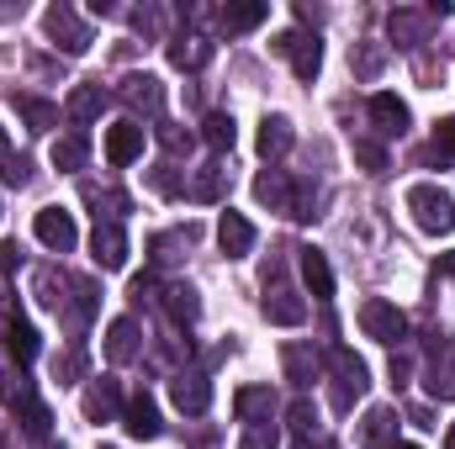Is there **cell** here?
I'll list each match as a JSON object with an SVG mask.
<instances>
[{
	"label": "cell",
	"mask_w": 455,
	"mask_h": 449,
	"mask_svg": "<svg viewBox=\"0 0 455 449\" xmlns=\"http://www.w3.org/2000/svg\"><path fill=\"white\" fill-rule=\"evenodd\" d=\"M238 449H281V434H275V423H254V429H243Z\"/></svg>",
	"instance_id": "d590c367"
},
{
	"label": "cell",
	"mask_w": 455,
	"mask_h": 449,
	"mask_svg": "<svg viewBox=\"0 0 455 449\" xmlns=\"http://www.w3.org/2000/svg\"><path fill=\"white\" fill-rule=\"evenodd\" d=\"M360 328H365V338H376V343H397V338L408 334V318L397 312V302L371 296V302L360 307Z\"/></svg>",
	"instance_id": "ba28073f"
},
{
	"label": "cell",
	"mask_w": 455,
	"mask_h": 449,
	"mask_svg": "<svg viewBox=\"0 0 455 449\" xmlns=\"http://www.w3.org/2000/svg\"><path fill=\"white\" fill-rule=\"evenodd\" d=\"M191 196H196V201H223L228 196V169L223 164H202L196 180H191Z\"/></svg>",
	"instance_id": "f546056e"
},
{
	"label": "cell",
	"mask_w": 455,
	"mask_h": 449,
	"mask_svg": "<svg viewBox=\"0 0 455 449\" xmlns=\"http://www.w3.org/2000/svg\"><path fill=\"white\" fill-rule=\"evenodd\" d=\"M445 449H455V423H451V429H445Z\"/></svg>",
	"instance_id": "681fc988"
},
{
	"label": "cell",
	"mask_w": 455,
	"mask_h": 449,
	"mask_svg": "<svg viewBox=\"0 0 455 449\" xmlns=\"http://www.w3.org/2000/svg\"><path fill=\"white\" fill-rule=\"evenodd\" d=\"M5 349H11V359H16V370H27L37 354H43V338H37V328L27 323V318H5Z\"/></svg>",
	"instance_id": "7c38bea8"
},
{
	"label": "cell",
	"mask_w": 455,
	"mask_h": 449,
	"mask_svg": "<svg viewBox=\"0 0 455 449\" xmlns=\"http://www.w3.org/2000/svg\"><path fill=\"white\" fill-rule=\"evenodd\" d=\"M397 445V413L392 407H371L360 418V449H392Z\"/></svg>",
	"instance_id": "ac0fdd59"
},
{
	"label": "cell",
	"mask_w": 455,
	"mask_h": 449,
	"mask_svg": "<svg viewBox=\"0 0 455 449\" xmlns=\"http://www.w3.org/2000/svg\"><path fill=\"white\" fill-rule=\"evenodd\" d=\"M101 449H112V445H101Z\"/></svg>",
	"instance_id": "f5cc1de1"
},
{
	"label": "cell",
	"mask_w": 455,
	"mask_h": 449,
	"mask_svg": "<svg viewBox=\"0 0 455 449\" xmlns=\"http://www.w3.org/2000/svg\"><path fill=\"white\" fill-rule=\"evenodd\" d=\"M170 402L186 413V418H202L212 407V381L202 370H175L170 375Z\"/></svg>",
	"instance_id": "52a82bcc"
},
{
	"label": "cell",
	"mask_w": 455,
	"mask_h": 449,
	"mask_svg": "<svg viewBox=\"0 0 455 449\" xmlns=\"http://www.w3.org/2000/svg\"><path fill=\"white\" fill-rule=\"evenodd\" d=\"M91 259L101 270H122L127 264V232H122V223H96V232H91Z\"/></svg>",
	"instance_id": "9c48e42d"
},
{
	"label": "cell",
	"mask_w": 455,
	"mask_h": 449,
	"mask_svg": "<svg viewBox=\"0 0 455 449\" xmlns=\"http://www.w3.org/2000/svg\"><path fill=\"white\" fill-rule=\"evenodd\" d=\"M270 48H275L281 59H291L297 80H318V69H323V43H318V32H281Z\"/></svg>",
	"instance_id": "277c9868"
},
{
	"label": "cell",
	"mask_w": 455,
	"mask_h": 449,
	"mask_svg": "<svg viewBox=\"0 0 455 449\" xmlns=\"http://www.w3.org/2000/svg\"><path fill=\"white\" fill-rule=\"evenodd\" d=\"M32 232H37V243H43V248H53V254H69V248L80 243L75 212H64V207H43V212L32 217Z\"/></svg>",
	"instance_id": "8992f818"
},
{
	"label": "cell",
	"mask_w": 455,
	"mask_h": 449,
	"mask_svg": "<svg viewBox=\"0 0 455 449\" xmlns=\"http://www.w3.org/2000/svg\"><path fill=\"white\" fill-rule=\"evenodd\" d=\"M164 53H170V64H175V69H202V64L212 59V43H207L202 32H180V37H170V48H164Z\"/></svg>",
	"instance_id": "44dd1931"
},
{
	"label": "cell",
	"mask_w": 455,
	"mask_h": 449,
	"mask_svg": "<svg viewBox=\"0 0 455 449\" xmlns=\"http://www.w3.org/2000/svg\"><path fill=\"white\" fill-rule=\"evenodd\" d=\"M281 359H286V381H297V386H307V381L318 375V354H313V349H302V343H291Z\"/></svg>",
	"instance_id": "4dcf8cb0"
},
{
	"label": "cell",
	"mask_w": 455,
	"mask_h": 449,
	"mask_svg": "<svg viewBox=\"0 0 455 449\" xmlns=\"http://www.w3.org/2000/svg\"><path fill=\"white\" fill-rule=\"evenodd\" d=\"M329 365H334V375H339V386H334V407L349 413V407H355V397L371 386V370H365V359H360L355 349H344V343L329 349Z\"/></svg>",
	"instance_id": "3957f363"
},
{
	"label": "cell",
	"mask_w": 455,
	"mask_h": 449,
	"mask_svg": "<svg viewBox=\"0 0 455 449\" xmlns=\"http://www.w3.org/2000/svg\"><path fill=\"white\" fill-rule=\"evenodd\" d=\"M302 280H307V291H313V302H334V270H329V259H323V248H302Z\"/></svg>",
	"instance_id": "d6986e66"
},
{
	"label": "cell",
	"mask_w": 455,
	"mask_h": 449,
	"mask_svg": "<svg viewBox=\"0 0 455 449\" xmlns=\"http://www.w3.org/2000/svg\"><path fill=\"white\" fill-rule=\"evenodd\" d=\"M116 96H122L132 112H159V106H164V91H159V80H154V75H122Z\"/></svg>",
	"instance_id": "9a60e30c"
},
{
	"label": "cell",
	"mask_w": 455,
	"mask_h": 449,
	"mask_svg": "<svg viewBox=\"0 0 455 449\" xmlns=\"http://www.w3.org/2000/svg\"><path fill=\"white\" fill-rule=\"evenodd\" d=\"M265 16H270L265 0H238V5H223V11H218V21H223L228 32H254Z\"/></svg>",
	"instance_id": "4316f807"
},
{
	"label": "cell",
	"mask_w": 455,
	"mask_h": 449,
	"mask_svg": "<svg viewBox=\"0 0 455 449\" xmlns=\"http://www.w3.org/2000/svg\"><path fill=\"white\" fill-rule=\"evenodd\" d=\"M164 312H170V323H196L202 318V302H196V291L186 286V280H175V286H164Z\"/></svg>",
	"instance_id": "484cf974"
},
{
	"label": "cell",
	"mask_w": 455,
	"mask_h": 449,
	"mask_svg": "<svg viewBox=\"0 0 455 449\" xmlns=\"http://www.w3.org/2000/svg\"><path fill=\"white\" fill-rule=\"evenodd\" d=\"M435 143H440V154H451V159H455V116H440V127H435Z\"/></svg>",
	"instance_id": "7bdbcfd3"
},
{
	"label": "cell",
	"mask_w": 455,
	"mask_h": 449,
	"mask_svg": "<svg viewBox=\"0 0 455 449\" xmlns=\"http://www.w3.org/2000/svg\"><path fill=\"white\" fill-rule=\"evenodd\" d=\"M11 159V138H5V127H0V164Z\"/></svg>",
	"instance_id": "c3c4849f"
},
{
	"label": "cell",
	"mask_w": 455,
	"mask_h": 449,
	"mask_svg": "<svg viewBox=\"0 0 455 449\" xmlns=\"http://www.w3.org/2000/svg\"><path fill=\"white\" fill-rule=\"evenodd\" d=\"M408 212H413V223L424 227L429 238H445V232L455 227V196L424 180V185L408 191Z\"/></svg>",
	"instance_id": "6da1fadb"
},
{
	"label": "cell",
	"mask_w": 455,
	"mask_h": 449,
	"mask_svg": "<svg viewBox=\"0 0 455 449\" xmlns=\"http://www.w3.org/2000/svg\"><path fill=\"white\" fill-rule=\"evenodd\" d=\"M53 375H80V354H64V359H53Z\"/></svg>",
	"instance_id": "f6af8a7d"
},
{
	"label": "cell",
	"mask_w": 455,
	"mask_h": 449,
	"mask_svg": "<svg viewBox=\"0 0 455 449\" xmlns=\"http://www.w3.org/2000/svg\"><path fill=\"white\" fill-rule=\"evenodd\" d=\"M122 423H127L132 439H159V429H164V423H159V407H154L148 391H138V397L122 407Z\"/></svg>",
	"instance_id": "e0dca14e"
},
{
	"label": "cell",
	"mask_w": 455,
	"mask_h": 449,
	"mask_svg": "<svg viewBox=\"0 0 455 449\" xmlns=\"http://www.w3.org/2000/svg\"><path fill=\"white\" fill-rule=\"evenodd\" d=\"M16 112L32 122V132H48V127L59 122V106H53V101H37V96H16Z\"/></svg>",
	"instance_id": "1f68e13d"
},
{
	"label": "cell",
	"mask_w": 455,
	"mask_h": 449,
	"mask_svg": "<svg viewBox=\"0 0 455 449\" xmlns=\"http://www.w3.org/2000/svg\"><path fill=\"white\" fill-rule=\"evenodd\" d=\"M107 91H101V80H80L75 91H69V101H64V112L75 116V122H96V116L107 112Z\"/></svg>",
	"instance_id": "ffe728a7"
},
{
	"label": "cell",
	"mask_w": 455,
	"mask_h": 449,
	"mask_svg": "<svg viewBox=\"0 0 455 449\" xmlns=\"http://www.w3.org/2000/svg\"><path fill=\"white\" fill-rule=\"evenodd\" d=\"M440 275H445V280H455V248H451V254H440Z\"/></svg>",
	"instance_id": "7dc6e473"
},
{
	"label": "cell",
	"mask_w": 455,
	"mask_h": 449,
	"mask_svg": "<svg viewBox=\"0 0 455 449\" xmlns=\"http://www.w3.org/2000/svg\"><path fill=\"white\" fill-rule=\"evenodd\" d=\"M202 143L212 148V154H228L233 143H238V127H233V116L228 112H212L207 122H202Z\"/></svg>",
	"instance_id": "f1b7e54d"
},
{
	"label": "cell",
	"mask_w": 455,
	"mask_h": 449,
	"mask_svg": "<svg viewBox=\"0 0 455 449\" xmlns=\"http://www.w3.org/2000/svg\"><path fill=\"white\" fill-rule=\"evenodd\" d=\"M159 143H164L170 154H191V132L175 127V122H159Z\"/></svg>",
	"instance_id": "74e56055"
},
{
	"label": "cell",
	"mask_w": 455,
	"mask_h": 449,
	"mask_svg": "<svg viewBox=\"0 0 455 449\" xmlns=\"http://www.w3.org/2000/svg\"><path fill=\"white\" fill-rule=\"evenodd\" d=\"M286 423H291L302 439H313V434H318V402H313V397H297V402L286 407Z\"/></svg>",
	"instance_id": "d6a6232c"
},
{
	"label": "cell",
	"mask_w": 455,
	"mask_h": 449,
	"mask_svg": "<svg viewBox=\"0 0 455 449\" xmlns=\"http://www.w3.org/2000/svg\"><path fill=\"white\" fill-rule=\"evenodd\" d=\"M16 270H21V243L0 238V275H16Z\"/></svg>",
	"instance_id": "b9f144b4"
},
{
	"label": "cell",
	"mask_w": 455,
	"mask_h": 449,
	"mask_svg": "<svg viewBox=\"0 0 455 449\" xmlns=\"http://www.w3.org/2000/svg\"><path fill=\"white\" fill-rule=\"evenodd\" d=\"M355 159H360L371 175H387V148H381V143H371V138H355Z\"/></svg>",
	"instance_id": "e575fe53"
},
{
	"label": "cell",
	"mask_w": 455,
	"mask_h": 449,
	"mask_svg": "<svg viewBox=\"0 0 455 449\" xmlns=\"http://www.w3.org/2000/svg\"><path fill=\"white\" fill-rule=\"evenodd\" d=\"M286 148H291V122L286 116H265L259 122V154L265 159H281Z\"/></svg>",
	"instance_id": "83f0119b"
},
{
	"label": "cell",
	"mask_w": 455,
	"mask_h": 449,
	"mask_svg": "<svg viewBox=\"0 0 455 449\" xmlns=\"http://www.w3.org/2000/svg\"><path fill=\"white\" fill-rule=\"evenodd\" d=\"M132 27H138V32H159V11H148V5L132 11Z\"/></svg>",
	"instance_id": "ee69618b"
},
{
	"label": "cell",
	"mask_w": 455,
	"mask_h": 449,
	"mask_svg": "<svg viewBox=\"0 0 455 449\" xmlns=\"http://www.w3.org/2000/svg\"><path fill=\"white\" fill-rule=\"evenodd\" d=\"M27 180H32V164H27V159H21V154H16V159H5V164H0V185H27Z\"/></svg>",
	"instance_id": "ab89813d"
},
{
	"label": "cell",
	"mask_w": 455,
	"mask_h": 449,
	"mask_svg": "<svg viewBox=\"0 0 455 449\" xmlns=\"http://www.w3.org/2000/svg\"><path fill=\"white\" fill-rule=\"evenodd\" d=\"M265 323H275V328H297V323H307V302L291 296V291H275V296H265Z\"/></svg>",
	"instance_id": "cb8c5ba5"
},
{
	"label": "cell",
	"mask_w": 455,
	"mask_h": 449,
	"mask_svg": "<svg viewBox=\"0 0 455 449\" xmlns=\"http://www.w3.org/2000/svg\"><path fill=\"white\" fill-rule=\"evenodd\" d=\"M233 413H238V423H270L275 418V391L270 386H243L238 397H233Z\"/></svg>",
	"instance_id": "2e32d148"
},
{
	"label": "cell",
	"mask_w": 455,
	"mask_h": 449,
	"mask_svg": "<svg viewBox=\"0 0 455 449\" xmlns=\"http://www.w3.org/2000/svg\"><path fill=\"white\" fill-rule=\"evenodd\" d=\"M371 122H376V132H381V138H403L413 116H408V106H403L392 91H376V96H371Z\"/></svg>",
	"instance_id": "4fadbf2b"
},
{
	"label": "cell",
	"mask_w": 455,
	"mask_h": 449,
	"mask_svg": "<svg viewBox=\"0 0 455 449\" xmlns=\"http://www.w3.org/2000/svg\"><path fill=\"white\" fill-rule=\"evenodd\" d=\"M218 243H223L228 259H243V254L254 248V223L238 217V212H223V223H218Z\"/></svg>",
	"instance_id": "603a6c76"
},
{
	"label": "cell",
	"mask_w": 455,
	"mask_h": 449,
	"mask_svg": "<svg viewBox=\"0 0 455 449\" xmlns=\"http://www.w3.org/2000/svg\"><path fill=\"white\" fill-rule=\"evenodd\" d=\"M43 32H48V43H53V48H64L69 59L91 48V32H85V21H80L69 5H48V11H43Z\"/></svg>",
	"instance_id": "5b68a950"
},
{
	"label": "cell",
	"mask_w": 455,
	"mask_h": 449,
	"mask_svg": "<svg viewBox=\"0 0 455 449\" xmlns=\"http://www.w3.org/2000/svg\"><path fill=\"white\" fill-rule=\"evenodd\" d=\"M132 296H138V302L154 296V275H138V280H132Z\"/></svg>",
	"instance_id": "bcb514c9"
},
{
	"label": "cell",
	"mask_w": 455,
	"mask_h": 449,
	"mask_svg": "<svg viewBox=\"0 0 455 449\" xmlns=\"http://www.w3.org/2000/svg\"><path fill=\"white\" fill-rule=\"evenodd\" d=\"M138 354H143L138 323H132V318H112V323H107V359H112V365H127V359H138Z\"/></svg>",
	"instance_id": "5bb4252c"
},
{
	"label": "cell",
	"mask_w": 455,
	"mask_h": 449,
	"mask_svg": "<svg viewBox=\"0 0 455 449\" xmlns=\"http://www.w3.org/2000/svg\"><path fill=\"white\" fill-rule=\"evenodd\" d=\"M148 185H154L159 196H175V191H180V180H175V164H159V169L148 175Z\"/></svg>",
	"instance_id": "60d3db41"
},
{
	"label": "cell",
	"mask_w": 455,
	"mask_h": 449,
	"mask_svg": "<svg viewBox=\"0 0 455 449\" xmlns=\"http://www.w3.org/2000/svg\"><path fill=\"white\" fill-rule=\"evenodd\" d=\"M69 291H75V318L85 323V318L96 312V286H91V280H69Z\"/></svg>",
	"instance_id": "f35d334b"
},
{
	"label": "cell",
	"mask_w": 455,
	"mask_h": 449,
	"mask_svg": "<svg viewBox=\"0 0 455 449\" xmlns=\"http://www.w3.org/2000/svg\"><path fill=\"white\" fill-rule=\"evenodd\" d=\"M254 196H259L270 212H286V217H297V223L318 217V212H313V201H307V196H297V185H291V175H286V169H265V175L254 180Z\"/></svg>",
	"instance_id": "7a4b0ae2"
},
{
	"label": "cell",
	"mask_w": 455,
	"mask_h": 449,
	"mask_svg": "<svg viewBox=\"0 0 455 449\" xmlns=\"http://www.w3.org/2000/svg\"><path fill=\"white\" fill-rule=\"evenodd\" d=\"M429 11H408V5H397L392 16H387V32H392V43L397 48H419V43H429Z\"/></svg>",
	"instance_id": "8fae6325"
},
{
	"label": "cell",
	"mask_w": 455,
	"mask_h": 449,
	"mask_svg": "<svg viewBox=\"0 0 455 449\" xmlns=\"http://www.w3.org/2000/svg\"><path fill=\"white\" fill-rule=\"evenodd\" d=\"M297 449H334V445H307V439H302V445H297Z\"/></svg>",
	"instance_id": "f907efd6"
},
{
	"label": "cell",
	"mask_w": 455,
	"mask_h": 449,
	"mask_svg": "<svg viewBox=\"0 0 455 449\" xmlns=\"http://www.w3.org/2000/svg\"><path fill=\"white\" fill-rule=\"evenodd\" d=\"M132 159H143V127H138V122L107 127V164H112V169H127Z\"/></svg>",
	"instance_id": "30bf717a"
},
{
	"label": "cell",
	"mask_w": 455,
	"mask_h": 449,
	"mask_svg": "<svg viewBox=\"0 0 455 449\" xmlns=\"http://www.w3.org/2000/svg\"><path fill=\"white\" fill-rule=\"evenodd\" d=\"M48 159H53V169L75 175V169H80V164L91 159V138H85V132H64V138L53 143V154H48Z\"/></svg>",
	"instance_id": "d4e9b609"
},
{
	"label": "cell",
	"mask_w": 455,
	"mask_h": 449,
	"mask_svg": "<svg viewBox=\"0 0 455 449\" xmlns=\"http://www.w3.org/2000/svg\"><path fill=\"white\" fill-rule=\"evenodd\" d=\"M80 407H85V418H91V423H112L116 413H122V391H116L112 375H107V381H96V386L85 391V402H80Z\"/></svg>",
	"instance_id": "7402d4cb"
},
{
	"label": "cell",
	"mask_w": 455,
	"mask_h": 449,
	"mask_svg": "<svg viewBox=\"0 0 455 449\" xmlns=\"http://www.w3.org/2000/svg\"><path fill=\"white\" fill-rule=\"evenodd\" d=\"M64 286H69V280H64V275H53V270H37V296H43V302H48V307H53V312H59V307H64V296H59V291H64Z\"/></svg>",
	"instance_id": "8d00e7d4"
},
{
	"label": "cell",
	"mask_w": 455,
	"mask_h": 449,
	"mask_svg": "<svg viewBox=\"0 0 455 449\" xmlns=\"http://www.w3.org/2000/svg\"><path fill=\"white\" fill-rule=\"evenodd\" d=\"M392 449H419V445H392Z\"/></svg>",
	"instance_id": "816d5d0a"
},
{
	"label": "cell",
	"mask_w": 455,
	"mask_h": 449,
	"mask_svg": "<svg viewBox=\"0 0 455 449\" xmlns=\"http://www.w3.org/2000/svg\"><path fill=\"white\" fill-rule=\"evenodd\" d=\"M349 64H355V75H360V80H376V75H381V64H387V48H381V43H360Z\"/></svg>",
	"instance_id": "836d02e7"
}]
</instances>
